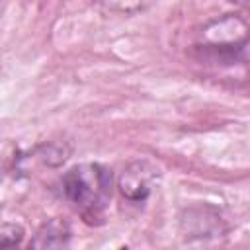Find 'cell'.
<instances>
[{
	"label": "cell",
	"instance_id": "cell-1",
	"mask_svg": "<svg viewBox=\"0 0 250 250\" xmlns=\"http://www.w3.org/2000/svg\"><path fill=\"white\" fill-rule=\"evenodd\" d=\"M62 193L72 207L88 221L100 219L111 199L113 176L102 164H78L62 176Z\"/></svg>",
	"mask_w": 250,
	"mask_h": 250
},
{
	"label": "cell",
	"instance_id": "cell-2",
	"mask_svg": "<svg viewBox=\"0 0 250 250\" xmlns=\"http://www.w3.org/2000/svg\"><path fill=\"white\" fill-rule=\"evenodd\" d=\"M158 176L160 172L154 164H150L148 160H135L121 172L117 180L119 193L127 201H133V203L145 201L154 189Z\"/></svg>",
	"mask_w": 250,
	"mask_h": 250
},
{
	"label": "cell",
	"instance_id": "cell-3",
	"mask_svg": "<svg viewBox=\"0 0 250 250\" xmlns=\"http://www.w3.org/2000/svg\"><path fill=\"white\" fill-rule=\"evenodd\" d=\"M68 238H70L68 225L62 223L61 219H53L39 229L31 246L33 248H59V246H66Z\"/></svg>",
	"mask_w": 250,
	"mask_h": 250
},
{
	"label": "cell",
	"instance_id": "cell-4",
	"mask_svg": "<svg viewBox=\"0 0 250 250\" xmlns=\"http://www.w3.org/2000/svg\"><path fill=\"white\" fill-rule=\"evenodd\" d=\"M105 10L119 12V14H137L148 8L154 0H98Z\"/></svg>",
	"mask_w": 250,
	"mask_h": 250
},
{
	"label": "cell",
	"instance_id": "cell-5",
	"mask_svg": "<svg viewBox=\"0 0 250 250\" xmlns=\"http://www.w3.org/2000/svg\"><path fill=\"white\" fill-rule=\"evenodd\" d=\"M23 240V229L16 223H4L0 225V248H12L18 246Z\"/></svg>",
	"mask_w": 250,
	"mask_h": 250
}]
</instances>
